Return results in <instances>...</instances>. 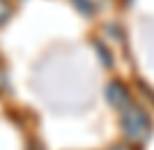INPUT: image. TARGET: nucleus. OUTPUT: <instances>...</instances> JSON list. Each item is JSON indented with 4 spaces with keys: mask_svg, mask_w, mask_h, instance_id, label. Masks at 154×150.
Segmentation results:
<instances>
[{
    "mask_svg": "<svg viewBox=\"0 0 154 150\" xmlns=\"http://www.w3.org/2000/svg\"><path fill=\"white\" fill-rule=\"evenodd\" d=\"M120 123H122L124 136H127L131 143H143V141L147 139V134H149V118L138 104L131 102L127 109H122Z\"/></svg>",
    "mask_w": 154,
    "mask_h": 150,
    "instance_id": "f257e3e1",
    "label": "nucleus"
},
{
    "mask_svg": "<svg viewBox=\"0 0 154 150\" xmlns=\"http://www.w3.org/2000/svg\"><path fill=\"white\" fill-rule=\"evenodd\" d=\"M106 99H108V104L113 106V109H117V111H122V109H127V106L131 104V95H129L127 85H124L122 81H110V83L106 85Z\"/></svg>",
    "mask_w": 154,
    "mask_h": 150,
    "instance_id": "f03ea898",
    "label": "nucleus"
},
{
    "mask_svg": "<svg viewBox=\"0 0 154 150\" xmlns=\"http://www.w3.org/2000/svg\"><path fill=\"white\" fill-rule=\"evenodd\" d=\"M12 16V2L9 0H0V28L5 26Z\"/></svg>",
    "mask_w": 154,
    "mask_h": 150,
    "instance_id": "7ed1b4c3",
    "label": "nucleus"
},
{
    "mask_svg": "<svg viewBox=\"0 0 154 150\" xmlns=\"http://www.w3.org/2000/svg\"><path fill=\"white\" fill-rule=\"evenodd\" d=\"M71 2H74V5H76L83 14H92V12H94V7H92L90 0H71Z\"/></svg>",
    "mask_w": 154,
    "mask_h": 150,
    "instance_id": "20e7f679",
    "label": "nucleus"
},
{
    "mask_svg": "<svg viewBox=\"0 0 154 150\" xmlns=\"http://www.w3.org/2000/svg\"><path fill=\"white\" fill-rule=\"evenodd\" d=\"M108 150H134L131 145H110Z\"/></svg>",
    "mask_w": 154,
    "mask_h": 150,
    "instance_id": "39448f33",
    "label": "nucleus"
}]
</instances>
